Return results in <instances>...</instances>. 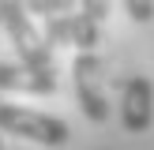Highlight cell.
Masks as SVG:
<instances>
[{
	"label": "cell",
	"instance_id": "1",
	"mask_svg": "<svg viewBox=\"0 0 154 150\" xmlns=\"http://www.w3.org/2000/svg\"><path fill=\"white\" fill-rule=\"evenodd\" d=\"M0 22H4V30H8V38H11V45H15L23 64L38 68V71H57L53 45L34 26V19L26 11V0H0Z\"/></svg>",
	"mask_w": 154,
	"mask_h": 150
},
{
	"label": "cell",
	"instance_id": "2",
	"mask_svg": "<svg viewBox=\"0 0 154 150\" xmlns=\"http://www.w3.org/2000/svg\"><path fill=\"white\" fill-rule=\"evenodd\" d=\"M0 135H19L38 146H68V139H72L60 116L26 109V105H8V101H0Z\"/></svg>",
	"mask_w": 154,
	"mask_h": 150
},
{
	"label": "cell",
	"instance_id": "3",
	"mask_svg": "<svg viewBox=\"0 0 154 150\" xmlns=\"http://www.w3.org/2000/svg\"><path fill=\"white\" fill-rule=\"evenodd\" d=\"M72 82L79 109L90 124H105L109 120V98H105V75H102V56L94 52H75L72 60Z\"/></svg>",
	"mask_w": 154,
	"mask_h": 150
},
{
	"label": "cell",
	"instance_id": "4",
	"mask_svg": "<svg viewBox=\"0 0 154 150\" xmlns=\"http://www.w3.org/2000/svg\"><path fill=\"white\" fill-rule=\"evenodd\" d=\"M154 124V82L147 75H128L120 82V128L128 135H143Z\"/></svg>",
	"mask_w": 154,
	"mask_h": 150
},
{
	"label": "cell",
	"instance_id": "5",
	"mask_svg": "<svg viewBox=\"0 0 154 150\" xmlns=\"http://www.w3.org/2000/svg\"><path fill=\"white\" fill-rule=\"evenodd\" d=\"M0 94H57V71H38L30 64H0Z\"/></svg>",
	"mask_w": 154,
	"mask_h": 150
},
{
	"label": "cell",
	"instance_id": "6",
	"mask_svg": "<svg viewBox=\"0 0 154 150\" xmlns=\"http://www.w3.org/2000/svg\"><path fill=\"white\" fill-rule=\"evenodd\" d=\"M42 34H45V41H49L53 49H57V45H72V38H75V11L42 19Z\"/></svg>",
	"mask_w": 154,
	"mask_h": 150
},
{
	"label": "cell",
	"instance_id": "7",
	"mask_svg": "<svg viewBox=\"0 0 154 150\" xmlns=\"http://www.w3.org/2000/svg\"><path fill=\"white\" fill-rule=\"evenodd\" d=\"M75 4H79V0H26V11L49 19V15H68V11H75Z\"/></svg>",
	"mask_w": 154,
	"mask_h": 150
},
{
	"label": "cell",
	"instance_id": "8",
	"mask_svg": "<svg viewBox=\"0 0 154 150\" xmlns=\"http://www.w3.org/2000/svg\"><path fill=\"white\" fill-rule=\"evenodd\" d=\"M109 8H113V0H79V11L90 15L94 22H105V19H109Z\"/></svg>",
	"mask_w": 154,
	"mask_h": 150
},
{
	"label": "cell",
	"instance_id": "9",
	"mask_svg": "<svg viewBox=\"0 0 154 150\" xmlns=\"http://www.w3.org/2000/svg\"><path fill=\"white\" fill-rule=\"evenodd\" d=\"M124 11L135 22H150L154 19V0H124Z\"/></svg>",
	"mask_w": 154,
	"mask_h": 150
},
{
	"label": "cell",
	"instance_id": "10",
	"mask_svg": "<svg viewBox=\"0 0 154 150\" xmlns=\"http://www.w3.org/2000/svg\"><path fill=\"white\" fill-rule=\"evenodd\" d=\"M0 150H8V146H4V139H0Z\"/></svg>",
	"mask_w": 154,
	"mask_h": 150
},
{
	"label": "cell",
	"instance_id": "11",
	"mask_svg": "<svg viewBox=\"0 0 154 150\" xmlns=\"http://www.w3.org/2000/svg\"><path fill=\"white\" fill-rule=\"evenodd\" d=\"M0 101H4V98H0Z\"/></svg>",
	"mask_w": 154,
	"mask_h": 150
},
{
	"label": "cell",
	"instance_id": "12",
	"mask_svg": "<svg viewBox=\"0 0 154 150\" xmlns=\"http://www.w3.org/2000/svg\"><path fill=\"white\" fill-rule=\"evenodd\" d=\"M0 26H4V22H0Z\"/></svg>",
	"mask_w": 154,
	"mask_h": 150
}]
</instances>
